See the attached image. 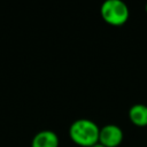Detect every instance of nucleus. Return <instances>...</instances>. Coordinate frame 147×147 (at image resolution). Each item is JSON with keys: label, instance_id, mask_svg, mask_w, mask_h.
I'll use <instances>...</instances> for the list:
<instances>
[{"label": "nucleus", "instance_id": "obj_1", "mask_svg": "<svg viewBox=\"0 0 147 147\" xmlns=\"http://www.w3.org/2000/svg\"><path fill=\"white\" fill-rule=\"evenodd\" d=\"M100 127L92 119H76L69 127V138L82 147H92L99 142Z\"/></svg>", "mask_w": 147, "mask_h": 147}, {"label": "nucleus", "instance_id": "obj_2", "mask_svg": "<svg viewBox=\"0 0 147 147\" xmlns=\"http://www.w3.org/2000/svg\"><path fill=\"white\" fill-rule=\"evenodd\" d=\"M101 17L106 23L114 26L125 24L130 17V10L125 2L121 0H107L100 7Z\"/></svg>", "mask_w": 147, "mask_h": 147}, {"label": "nucleus", "instance_id": "obj_3", "mask_svg": "<svg viewBox=\"0 0 147 147\" xmlns=\"http://www.w3.org/2000/svg\"><path fill=\"white\" fill-rule=\"evenodd\" d=\"M122 129L115 124H107L100 129L99 142L105 147H118L123 141Z\"/></svg>", "mask_w": 147, "mask_h": 147}, {"label": "nucleus", "instance_id": "obj_4", "mask_svg": "<svg viewBox=\"0 0 147 147\" xmlns=\"http://www.w3.org/2000/svg\"><path fill=\"white\" fill-rule=\"evenodd\" d=\"M59 137L54 131L42 130L32 138L31 147H59Z\"/></svg>", "mask_w": 147, "mask_h": 147}, {"label": "nucleus", "instance_id": "obj_5", "mask_svg": "<svg viewBox=\"0 0 147 147\" xmlns=\"http://www.w3.org/2000/svg\"><path fill=\"white\" fill-rule=\"evenodd\" d=\"M129 118L136 126H147V106L136 103L129 109Z\"/></svg>", "mask_w": 147, "mask_h": 147}, {"label": "nucleus", "instance_id": "obj_6", "mask_svg": "<svg viewBox=\"0 0 147 147\" xmlns=\"http://www.w3.org/2000/svg\"><path fill=\"white\" fill-rule=\"evenodd\" d=\"M92 147H105V146H103V145H101L100 142H98V144H95V145H93Z\"/></svg>", "mask_w": 147, "mask_h": 147}, {"label": "nucleus", "instance_id": "obj_7", "mask_svg": "<svg viewBox=\"0 0 147 147\" xmlns=\"http://www.w3.org/2000/svg\"><path fill=\"white\" fill-rule=\"evenodd\" d=\"M145 10H146V13H147V3H146V6H145Z\"/></svg>", "mask_w": 147, "mask_h": 147}]
</instances>
